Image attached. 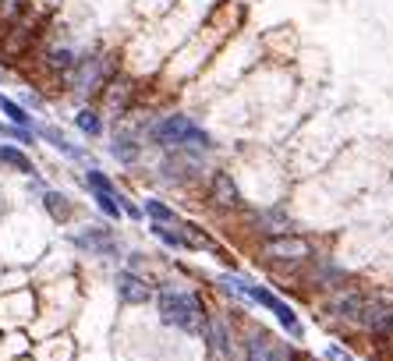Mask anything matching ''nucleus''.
Instances as JSON below:
<instances>
[{
    "mask_svg": "<svg viewBox=\"0 0 393 361\" xmlns=\"http://www.w3.org/2000/svg\"><path fill=\"white\" fill-rule=\"evenodd\" d=\"M149 308H153V319H156L160 329H167L174 336H184V340H199L202 322L213 308V297H209L206 283L181 273L177 262H174V269L156 280V297H153Z\"/></svg>",
    "mask_w": 393,
    "mask_h": 361,
    "instance_id": "obj_1",
    "label": "nucleus"
},
{
    "mask_svg": "<svg viewBox=\"0 0 393 361\" xmlns=\"http://www.w3.org/2000/svg\"><path fill=\"white\" fill-rule=\"evenodd\" d=\"M146 146L153 156L163 153H199L213 163H227V146L209 131L192 110H153L146 117Z\"/></svg>",
    "mask_w": 393,
    "mask_h": 361,
    "instance_id": "obj_2",
    "label": "nucleus"
},
{
    "mask_svg": "<svg viewBox=\"0 0 393 361\" xmlns=\"http://www.w3.org/2000/svg\"><path fill=\"white\" fill-rule=\"evenodd\" d=\"M57 241L75 255V262H78L82 273L96 269V273H103V276H110V269H117V266L124 262L128 244H131V237H128L117 223H107V220H100V216H93V213H89L86 220L71 223L68 230H61Z\"/></svg>",
    "mask_w": 393,
    "mask_h": 361,
    "instance_id": "obj_3",
    "label": "nucleus"
},
{
    "mask_svg": "<svg viewBox=\"0 0 393 361\" xmlns=\"http://www.w3.org/2000/svg\"><path fill=\"white\" fill-rule=\"evenodd\" d=\"M54 241V227L33 206L0 216V262L4 266H36Z\"/></svg>",
    "mask_w": 393,
    "mask_h": 361,
    "instance_id": "obj_4",
    "label": "nucleus"
},
{
    "mask_svg": "<svg viewBox=\"0 0 393 361\" xmlns=\"http://www.w3.org/2000/svg\"><path fill=\"white\" fill-rule=\"evenodd\" d=\"M252 259L255 266L276 280V283H291L298 276V269L305 262H312L322 248H319V237H312L308 230H291V234H276V237H266V241H255L252 248Z\"/></svg>",
    "mask_w": 393,
    "mask_h": 361,
    "instance_id": "obj_5",
    "label": "nucleus"
},
{
    "mask_svg": "<svg viewBox=\"0 0 393 361\" xmlns=\"http://www.w3.org/2000/svg\"><path fill=\"white\" fill-rule=\"evenodd\" d=\"M354 280H361V273H358L351 262H344L336 251H319L312 262H305V266L298 269V276L287 283V290H291L294 297H301L305 304H312V301H319V297H329V294L351 287Z\"/></svg>",
    "mask_w": 393,
    "mask_h": 361,
    "instance_id": "obj_6",
    "label": "nucleus"
},
{
    "mask_svg": "<svg viewBox=\"0 0 393 361\" xmlns=\"http://www.w3.org/2000/svg\"><path fill=\"white\" fill-rule=\"evenodd\" d=\"M195 202L209 216V223H223V227H230L245 213V206H248L245 191H241V184H237L234 170H230V163H216L202 177V184L195 191Z\"/></svg>",
    "mask_w": 393,
    "mask_h": 361,
    "instance_id": "obj_7",
    "label": "nucleus"
},
{
    "mask_svg": "<svg viewBox=\"0 0 393 361\" xmlns=\"http://www.w3.org/2000/svg\"><path fill=\"white\" fill-rule=\"evenodd\" d=\"M248 304H252L255 312H266L283 340L305 347V340H308V322H305L301 308H298L280 287H273L269 280H259V276H255L252 287H248Z\"/></svg>",
    "mask_w": 393,
    "mask_h": 361,
    "instance_id": "obj_8",
    "label": "nucleus"
},
{
    "mask_svg": "<svg viewBox=\"0 0 393 361\" xmlns=\"http://www.w3.org/2000/svg\"><path fill=\"white\" fill-rule=\"evenodd\" d=\"M142 128H146V117L135 110L128 121L110 124V131H107V138H103L107 160H110L121 174H128V177H131V174H146V167H149V146H146Z\"/></svg>",
    "mask_w": 393,
    "mask_h": 361,
    "instance_id": "obj_9",
    "label": "nucleus"
},
{
    "mask_svg": "<svg viewBox=\"0 0 393 361\" xmlns=\"http://www.w3.org/2000/svg\"><path fill=\"white\" fill-rule=\"evenodd\" d=\"M117 75H121V68H117V61H114L110 54H82L78 64H75V71L64 75L61 89H64L68 96H75L78 103H100L103 89H107Z\"/></svg>",
    "mask_w": 393,
    "mask_h": 361,
    "instance_id": "obj_10",
    "label": "nucleus"
},
{
    "mask_svg": "<svg viewBox=\"0 0 393 361\" xmlns=\"http://www.w3.org/2000/svg\"><path fill=\"white\" fill-rule=\"evenodd\" d=\"M230 227H234V230H245L248 248H252L255 241L301 230V227H298V213H294L287 202H248L245 213H241Z\"/></svg>",
    "mask_w": 393,
    "mask_h": 361,
    "instance_id": "obj_11",
    "label": "nucleus"
},
{
    "mask_svg": "<svg viewBox=\"0 0 393 361\" xmlns=\"http://www.w3.org/2000/svg\"><path fill=\"white\" fill-rule=\"evenodd\" d=\"M199 343H202V357L206 361H241V329H237V312L223 308L213 301L206 322H202V333H199Z\"/></svg>",
    "mask_w": 393,
    "mask_h": 361,
    "instance_id": "obj_12",
    "label": "nucleus"
},
{
    "mask_svg": "<svg viewBox=\"0 0 393 361\" xmlns=\"http://www.w3.org/2000/svg\"><path fill=\"white\" fill-rule=\"evenodd\" d=\"M237 329H241V361H291V354L298 347V343L283 340L269 322H262L259 312L237 315Z\"/></svg>",
    "mask_w": 393,
    "mask_h": 361,
    "instance_id": "obj_13",
    "label": "nucleus"
},
{
    "mask_svg": "<svg viewBox=\"0 0 393 361\" xmlns=\"http://www.w3.org/2000/svg\"><path fill=\"white\" fill-rule=\"evenodd\" d=\"M36 138H40V149H47V153H54L61 163H68L71 170H82V167H93V163H100V156H96V149L89 146V142H82V138H75L64 124H57V121H47V117H40V124H36Z\"/></svg>",
    "mask_w": 393,
    "mask_h": 361,
    "instance_id": "obj_14",
    "label": "nucleus"
},
{
    "mask_svg": "<svg viewBox=\"0 0 393 361\" xmlns=\"http://www.w3.org/2000/svg\"><path fill=\"white\" fill-rule=\"evenodd\" d=\"M107 290H110V297L117 301V308H131V312H135V308H149V304H153V297H156V280L121 262L117 269H110Z\"/></svg>",
    "mask_w": 393,
    "mask_h": 361,
    "instance_id": "obj_15",
    "label": "nucleus"
},
{
    "mask_svg": "<svg viewBox=\"0 0 393 361\" xmlns=\"http://www.w3.org/2000/svg\"><path fill=\"white\" fill-rule=\"evenodd\" d=\"M36 213L54 227V230H68L71 223H78V220H86L93 209L89 206H82L68 188H61V184H47L43 188V195L36 199Z\"/></svg>",
    "mask_w": 393,
    "mask_h": 361,
    "instance_id": "obj_16",
    "label": "nucleus"
},
{
    "mask_svg": "<svg viewBox=\"0 0 393 361\" xmlns=\"http://www.w3.org/2000/svg\"><path fill=\"white\" fill-rule=\"evenodd\" d=\"M36 315H40V294H36V287L0 294V333H8V329H33Z\"/></svg>",
    "mask_w": 393,
    "mask_h": 361,
    "instance_id": "obj_17",
    "label": "nucleus"
},
{
    "mask_svg": "<svg viewBox=\"0 0 393 361\" xmlns=\"http://www.w3.org/2000/svg\"><path fill=\"white\" fill-rule=\"evenodd\" d=\"M0 174L15 177V181H33V177H43V167L29 149L15 142H0Z\"/></svg>",
    "mask_w": 393,
    "mask_h": 361,
    "instance_id": "obj_18",
    "label": "nucleus"
},
{
    "mask_svg": "<svg viewBox=\"0 0 393 361\" xmlns=\"http://www.w3.org/2000/svg\"><path fill=\"white\" fill-rule=\"evenodd\" d=\"M71 128L78 131L82 142H103L110 131V117L103 114L100 103H75L71 110Z\"/></svg>",
    "mask_w": 393,
    "mask_h": 361,
    "instance_id": "obj_19",
    "label": "nucleus"
},
{
    "mask_svg": "<svg viewBox=\"0 0 393 361\" xmlns=\"http://www.w3.org/2000/svg\"><path fill=\"white\" fill-rule=\"evenodd\" d=\"M78 343H82V340L75 336V329L43 336V340H36V347H33V361H78V354H82Z\"/></svg>",
    "mask_w": 393,
    "mask_h": 361,
    "instance_id": "obj_20",
    "label": "nucleus"
},
{
    "mask_svg": "<svg viewBox=\"0 0 393 361\" xmlns=\"http://www.w3.org/2000/svg\"><path fill=\"white\" fill-rule=\"evenodd\" d=\"M139 206H142L146 223H167V227H174V223L184 220V213L174 206V199H167V195H160V191H146V195H139Z\"/></svg>",
    "mask_w": 393,
    "mask_h": 361,
    "instance_id": "obj_21",
    "label": "nucleus"
},
{
    "mask_svg": "<svg viewBox=\"0 0 393 361\" xmlns=\"http://www.w3.org/2000/svg\"><path fill=\"white\" fill-rule=\"evenodd\" d=\"M33 333L29 329H8L0 333V361H22V357H33Z\"/></svg>",
    "mask_w": 393,
    "mask_h": 361,
    "instance_id": "obj_22",
    "label": "nucleus"
},
{
    "mask_svg": "<svg viewBox=\"0 0 393 361\" xmlns=\"http://www.w3.org/2000/svg\"><path fill=\"white\" fill-rule=\"evenodd\" d=\"M0 117H4L8 124H15V128H33L36 131V124H40V117L33 114V110H25L15 96H8V93H0Z\"/></svg>",
    "mask_w": 393,
    "mask_h": 361,
    "instance_id": "obj_23",
    "label": "nucleus"
},
{
    "mask_svg": "<svg viewBox=\"0 0 393 361\" xmlns=\"http://www.w3.org/2000/svg\"><path fill=\"white\" fill-rule=\"evenodd\" d=\"M319 361H361L358 357V350L351 347V343H344V340H333V336H326V343L319 347V354H315Z\"/></svg>",
    "mask_w": 393,
    "mask_h": 361,
    "instance_id": "obj_24",
    "label": "nucleus"
},
{
    "mask_svg": "<svg viewBox=\"0 0 393 361\" xmlns=\"http://www.w3.org/2000/svg\"><path fill=\"white\" fill-rule=\"evenodd\" d=\"M0 216H4V195H0Z\"/></svg>",
    "mask_w": 393,
    "mask_h": 361,
    "instance_id": "obj_25",
    "label": "nucleus"
},
{
    "mask_svg": "<svg viewBox=\"0 0 393 361\" xmlns=\"http://www.w3.org/2000/svg\"><path fill=\"white\" fill-rule=\"evenodd\" d=\"M0 273H4V262H0Z\"/></svg>",
    "mask_w": 393,
    "mask_h": 361,
    "instance_id": "obj_26",
    "label": "nucleus"
},
{
    "mask_svg": "<svg viewBox=\"0 0 393 361\" xmlns=\"http://www.w3.org/2000/svg\"><path fill=\"white\" fill-rule=\"evenodd\" d=\"M22 361H33V357H22Z\"/></svg>",
    "mask_w": 393,
    "mask_h": 361,
    "instance_id": "obj_27",
    "label": "nucleus"
},
{
    "mask_svg": "<svg viewBox=\"0 0 393 361\" xmlns=\"http://www.w3.org/2000/svg\"><path fill=\"white\" fill-rule=\"evenodd\" d=\"M386 361H393V354H389V357H386Z\"/></svg>",
    "mask_w": 393,
    "mask_h": 361,
    "instance_id": "obj_28",
    "label": "nucleus"
}]
</instances>
